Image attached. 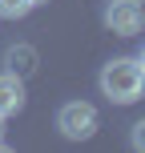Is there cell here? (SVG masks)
Segmentation results:
<instances>
[{"label": "cell", "mask_w": 145, "mask_h": 153, "mask_svg": "<svg viewBox=\"0 0 145 153\" xmlns=\"http://www.w3.org/2000/svg\"><path fill=\"white\" fill-rule=\"evenodd\" d=\"M101 93L117 105H133L145 93V65L141 56H117L101 69Z\"/></svg>", "instance_id": "cell-1"}, {"label": "cell", "mask_w": 145, "mask_h": 153, "mask_svg": "<svg viewBox=\"0 0 145 153\" xmlns=\"http://www.w3.org/2000/svg\"><path fill=\"white\" fill-rule=\"evenodd\" d=\"M57 129L65 133L69 141H85L97 133V109L89 101H69V105L57 109Z\"/></svg>", "instance_id": "cell-2"}, {"label": "cell", "mask_w": 145, "mask_h": 153, "mask_svg": "<svg viewBox=\"0 0 145 153\" xmlns=\"http://www.w3.org/2000/svg\"><path fill=\"white\" fill-rule=\"evenodd\" d=\"M145 24V8L141 0H109L105 8V28L117 32V36H137Z\"/></svg>", "instance_id": "cell-3"}, {"label": "cell", "mask_w": 145, "mask_h": 153, "mask_svg": "<svg viewBox=\"0 0 145 153\" xmlns=\"http://www.w3.org/2000/svg\"><path fill=\"white\" fill-rule=\"evenodd\" d=\"M24 109V76L0 73V117H12Z\"/></svg>", "instance_id": "cell-4"}, {"label": "cell", "mask_w": 145, "mask_h": 153, "mask_svg": "<svg viewBox=\"0 0 145 153\" xmlns=\"http://www.w3.org/2000/svg\"><path fill=\"white\" fill-rule=\"evenodd\" d=\"M4 61H8V73L28 76V73H36V48H28V45H12Z\"/></svg>", "instance_id": "cell-5"}, {"label": "cell", "mask_w": 145, "mask_h": 153, "mask_svg": "<svg viewBox=\"0 0 145 153\" xmlns=\"http://www.w3.org/2000/svg\"><path fill=\"white\" fill-rule=\"evenodd\" d=\"M32 0H0V16L4 20H20V16H28Z\"/></svg>", "instance_id": "cell-6"}, {"label": "cell", "mask_w": 145, "mask_h": 153, "mask_svg": "<svg viewBox=\"0 0 145 153\" xmlns=\"http://www.w3.org/2000/svg\"><path fill=\"white\" fill-rule=\"evenodd\" d=\"M133 149H145V121L133 125Z\"/></svg>", "instance_id": "cell-7"}, {"label": "cell", "mask_w": 145, "mask_h": 153, "mask_svg": "<svg viewBox=\"0 0 145 153\" xmlns=\"http://www.w3.org/2000/svg\"><path fill=\"white\" fill-rule=\"evenodd\" d=\"M0 149H4V117H0Z\"/></svg>", "instance_id": "cell-8"}, {"label": "cell", "mask_w": 145, "mask_h": 153, "mask_svg": "<svg viewBox=\"0 0 145 153\" xmlns=\"http://www.w3.org/2000/svg\"><path fill=\"white\" fill-rule=\"evenodd\" d=\"M32 4H45V0H32Z\"/></svg>", "instance_id": "cell-9"}]
</instances>
